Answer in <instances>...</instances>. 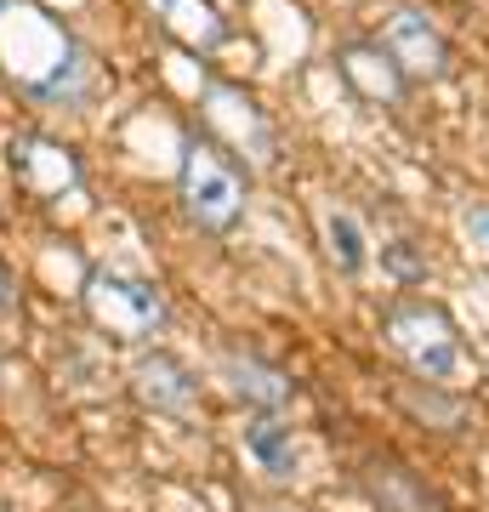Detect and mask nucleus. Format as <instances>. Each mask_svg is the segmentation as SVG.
I'll use <instances>...</instances> for the list:
<instances>
[{"instance_id": "f257e3e1", "label": "nucleus", "mask_w": 489, "mask_h": 512, "mask_svg": "<svg viewBox=\"0 0 489 512\" xmlns=\"http://www.w3.org/2000/svg\"><path fill=\"white\" fill-rule=\"evenodd\" d=\"M0 63L18 80V92L40 103H80L91 80L86 52L35 0H0Z\"/></svg>"}, {"instance_id": "f03ea898", "label": "nucleus", "mask_w": 489, "mask_h": 512, "mask_svg": "<svg viewBox=\"0 0 489 512\" xmlns=\"http://www.w3.org/2000/svg\"><path fill=\"white\" fill-rule=\"evenodd\" d=\"M381 336L421 382H438V387L467 382V348L455 336L450 313L433 308V302H393L381 313Z\"/></svg>"}, {"instance_id": "7ed1b4c3", "label": "nucleus", "mask_w": 489, "mask_h": 512, "mask_svg": "<svg viewBox=\"0 0 489 512\" xmlns=\"http://www.w3.org/2000/svg\"><path fill=\"white\" fill-rule=\"evenodd\" d=\"M177 200L188 211V222H200L205 234H228L245 217V177L228 160V148L205 143V137H194V143L182 148Z\"/></svg>"}, {"instance_id": "20e7f679", "label": "nucleus", "mask_w": 489, "mask_h": 512, "mask_svg": "<svg viewBox=\"0 0 489 512\" xmlns=\"http://www.w3.org/2000/svg\"><path fill=\"white\" fill-rule=\"evenodd\" d=\"M80 302H86L91 325L120 336V342H143V336H154L165 325V296L148 279H126V274H109V268L86 274Z\"/></svg>"}, {"instance_id": "39448f33", "label": "nucleus", "mask_w": 489, "mask_h": 512, "mask_svg": "<svg viewBox=\"0 0 489 512\" xmlns=\"http://www.w3.org/2000/svg\"><path fill=\"white\" fill-rule=\"evenodd\" d=\"M381 46L404 69V80H444L450 74V40L421 6H399L381 23Z\"/></svg>"}, {"instance_id": "423d86ee", "label": "nucleus", "mask_w": 489, "mask_h": 512, "mask_svg": "<svg viewBox=\"0 0 489 512\" xmlns=\"http://www.w3.org/2000/svg\"><path fill=\"white\" fill-rule=\"evenodd\" d=\"M200 114H205V126L228 143V154H245L251 165H268L273 160V126H268V114L256 109L239 86H205Z\"/></svg>"}, {"instance_id": "0eeeda50", "label": "nucleus", "mask_w": 489, "mask_h": 512, "mask_svg": "<svg viewBox=\"0 0 489 512\" xmlns=\"http://www.w3.org/2000/svg\"><path fill=\"white\" fill-rule=\"evenodd\" d=\"M131 393L143 410L154 416H188L194 404H200V376L182 365L177 353H143L137 365H131Z\"/></svg>"}, {"instance_id": "6e6552de", "label": "nucleus", "mask_w": 489, "mask_h": 512, "mask_svg": "<svg viewBox=\"0 0 489 512\" xmlns=\"http://www.w3.org/2000/svg\"><path fill=\"white\" fill-rule=\"evenodd\" d=\"M6 165H12L18 188L35 194V200H63V194L80 183L74 154L63 143H52V137H18V143L6 148Z\"/></svg>"}, {"instance_id": "1a4fd4ad", "label": "nucleus", "mask_w": 489, "mask_h": 512, "mask_svg": "<svg viewBox=\"0 0 489 512\" xmlns=\"http://www.w3.org/2000/svg\"><path fill=\"white\" fill-rule=\"evenodd\" d=\"M336 69H342V80L353 86V92L364 97V103H399L404 97V69L387 57V46H342V57H336Z\"/></svg>"}, {"instance_id": "9d476101", "label": "nucleus", "mask_w": 489, "mask_h": 512, "mask_svg": "<svg viewBox=\"0 0 489 512\" xmlns=\"http://www.w3.org/2000/svg\"><path fill=\"white\" fill-rule=\"evenodd\" d=\"M222 382H228V393H234L245 410H285L290 393H296V382H290L285 370L262 365V359H239V353H228L222 359Z\"/></svg>"}, {"instance_id": "9b49d317", "label": "nucleus", "mask_w": 489, "mask_h": 512, "mask_svg": "<svg viewBox=\"0 0 489 512\" xmlns=\"http://www.w3.org/2000/svg\"><path fill=\"white\" fill-rule=\"evenodd\" d=\"M154 6H160V23L188 52H217L228 40V23H222V12L211 0H154Z\"/></svg>"}, {"instance_id": "f8f14e48", "label": "nucleus", "mask_w": 489, "mask_h": 512, "mask_svg": "<svg viewBox=\"0 0 489 512\" xmlns=\"http://www.w3.org/2000/svg\"><path fill=\"white\" fill-rule=\"evenodd\" d=\"M245 456H251L268 478H296V433H290L279 416L262 410V416L245 427Z\"/></svg>"}, {"instance_id": "ddd939ff", "label": "nucleus", "mask_w": 489, "mask_h": 512, "mask_svg": "<svg viewBox=\"0 0 489 512\" xmlns=\"http://www.w3.org/2000/svg\"><path fill=\"white\" fill-rule=\"evenodd\" d=\"M319 228H325V256L342 268V274H364V262H370V239H364L359 217L347 211V205H325L319 211Z\"/></svg>"}, {"instance_id": "4468645a", "label": "nucleus", "mask_w": 489, "mask_h": 512, "mask_svg": "<svg viewBox=\"0 0 489 512\" xmlns=\"http://www.w3.org/2000/svg\"><path fill=\"white\" fill-rule=\"evenodd\" d=\"M370 495H376L381 512H444L427 495V484H416V473H404L393 461H376L370 467Z\"/></svg>"}, {"instance_id": "2eb2a0df", "label": "nucleus", "mask_w": 489, "mask_h": 512, "mask_svg": "<svg viewBox=\"0 0 489 512\" xmlns=\"http://www.w3.org/2000/svg\"><path fill=\"white\" fill-rule=\"evenodd\" d=\"M427 393H416V387H399V404L410 410V416H433L444 421V433H461V399H450V393H438V382H421Z\"/></svg>"}, {"instance_id": "dca6fc26", "label": "nucleus", "mask_w": 489, "mask_h": 512, "mask_svg": "<svg viewBox=\"0 0 489 512\" xmlns=\"http://www.w3.org/2000/svg\"><path fill=\"white\" fill-rule=\"evenodd\" d=\"M381 268L393 279H427V256L410 251V239H393V245H381Z\"/></svg>"}, {"instance_id": "f3484780", "label": "nucleus", "mask_w": 489, "mask_h": 512, "mask_svg": "<svg viewBox=\"0 0 489 512\" xmlns=\"http://www.w3.org/2000/svg\"><path fill=\"white\" fill-rule=\"evenodd\" d=\"M461 228H467V245L489 262V205H472L467 217H461Z\"/></svg>"}, {"instance_id": "a211bd4d", "label": "nucleus", "mask_w": 489, "mask_h": 512, "mask_svg": "<svg viewBox=\"0 0 489 512\" xmlns=\"http://www.w3.org/2000/svg\"><path fill=\"white\" fill-rule=\"evenodd\" d=\"M12 302H18V291H12V274H6V268H0V319H6V313H12Z\"/></svg>"}, {"instance_id": "6ab92c4d", "label": "nucleus", "mask_w": 489, "mask_h": 512, "mask_svg": "<svg viewBox=\"0 0 489 512\" xmlns=\"http://www.w3.org/2000/svg\"><path fill=\"white\" fill-rule=\"evenodd\" d=\"M0 512H6V507H0Z\"/></svg>"}]
</instances>
